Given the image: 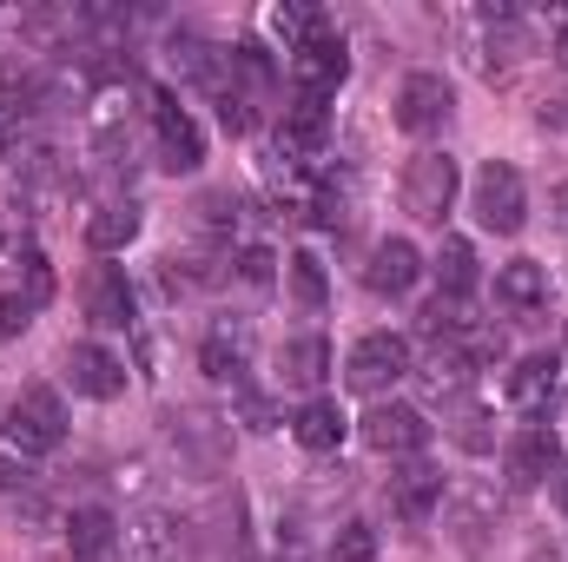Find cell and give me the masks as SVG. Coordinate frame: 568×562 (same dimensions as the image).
I'll return each mask as SVG.
<instances>
[{"label":"cell","instance_id":"obj_34","mask_svg":"<svg viewBox=\"0 0 568 562\" xmlns=\"http://www.w3.org/2000/svg\"><path fill=\"white\" fill-rule=\"evenodd\" d=\"M317 20H324L317 7H272V33L284 40V53H291V47H297V40L317 27Z\"/></svg>","mask_w":568,"mask_h":562},{"label":"cell","instance_id":"obj_36","mask_svg":"<svg viewBox=\"0 0 568 562\" xmlns=\"http://www.w3.org/2000/svg\"><path fill=\"white\" fill-rule=\"evenodd\" d=\"M27 324H33V304H27L20 291H0V344H7V338H20Z\"/></svg>","mask_w":568,"mask_h":562},{"label":"cell","instance_id":"obj_32","mask_svg":"<svg viewBox=\"0 0 568 562\" xmlns=\"http://www.w3.org/2000/svg\"><path fill=\"white\" fill-rule=\"evenodd\" d=\"M13 265H20V279H27V291H20V298H27V304H33V311H40V304H47V298H53V265H47V259H40V252H33V245H27V252H20V259H13Z\"/></svg>","mask_w":568,"mask_h":562},{"label":"cell","instance_id":"obj_12","mask_svg":"<svg viewBox=\"0 0 568 562\" xmlns=\"http://www.w3.org/2000/svg\"><path fill=\"white\" fill-rule=\"evenodd\" d=\"M496 490H483V483H456V490H443V523H449V536L476 556L483 543H489V530H496Z\"/></svg>","mask_w":568,"mask_h":562},{"label":"cell","instance_id":"obj_16","mask_svg":"<svg viewBox=\"0 0 568 562\" xmlns=\"http://www.w3.org/2000/svg\"><path fill=\"white\" fill-rule=\"evenodd\" d=\"M80 304H87V318L100 324V331H126L133 324V284H126V272L120 265H93L87 279H80Z\"/></svg>","mask_w":568,"mask_h":562},{"label":"cell","instance_id":"obj_27","mask_svg":"<svg viewBox=\"0 0 568 562\" xmlns=\"http://www.w3.org/2000/svg\"><path fill=\"white\" fill-rule=\"evenodd\" d=\"M436 291H456V298H469V284H476V245L469 239H443V252H436Z\"/></svg>","mask_w":568,"mask_h":562},{"label":"cell","instance_id":"obj_11","mask_svg":"<svg viewBox=\"0 0 568 562\" xmlns=\"http://www.w3.org/2000/svg\"><path fill=\"white\" fill-rule=\"evenodd\" d=\"M67 384H73V398H93V404H113V398H126V364L113 358V351H100V344H67Z\"/></svg>","mask_w":568,"mask_h":562},{"label":"cell","instance_id":"obj_40","mask_svg":"<svg viewBox=\"0 0 568 562\" xmlns=\"http://www.w3.org/2000/svg\"><path fill=\"white\" fill-rule=\"evenodd\" d=\"M549 496H556V510H562V516H568V463H562V470H556V476H549Z\"/></svg>","mask_w":568,"mask_h":562},{"label":"cell","instance_id":"obj_26","mask_svg":"<svg viewBox=\"0 0 568 562\" xmlns=\"http://www.w3.org/2000/svg\"><path fill=\"white\" fill-rule=\"evenodd\" d=\"M133 239H140V205H133V199L93 205V219H87V245H93V252H126Z\"/></svg>","mask_w":568,"mask_h":562},{"label":"cell","instance_id":"obj_3","mask_svg":"<svg viewBox=\"0 0 568 562\" xmlns=\"http://www.w3.org/2000/svg\"><path fill=\"white\" fill-rule=\"evenodd\" d=\"M404 378H410V338H397V331H371V338H357L351 358H344V384L364 391V398H384V391L404 384Z\"/></svg>","mask_w":568,"mask_h":562},{"label":"cell","instance_id":"obj_25","mask_svg":"<svg viewBox=\"0 0 568 562\" xmlns=\"http://www.w3.org/2000/svg\"><path fill=\"white\" fill-rule=\"evenodd\" d=\"M126 543H133V556L140 562H179L185 556V523L165 516V510H145L140 523L126 530Z\"/></svg>","mask_w":568,"mask_h":562},{"label":"cell","instance_id":"obj_33","mask_svg":"<svg viewBox=\"0 0 568 562\" xmlns=\"http://www.w3.org/2000/svg\"><path fill=\"white\" fill-rule=\"evenodd\" d=\"M232 279H239V284H252V291H265V284L278 279V259H272L265 245H245V252L232 259Z\"/></svg>","mask_w":568,"mask_h":562},{"label":"cell","instance_id":"obj_35","mask_svg":"<svg viewBox=\"0 0 568 562\" xmlns=\"http://www.w3.org/2000/svg\"><path fill=\"white\" fill-rule=\"evenodd\" d=\"M469 456H483V450H496V430H489V411H463L456 418V430H449Z\"/></svg>","mask_w":568,"mask_h":562},{"label":"cell","instance_id":"obj_22","mask_svg":"<svg viewBox=\"0 0 568 562\" xmlns=\"http://www.w3.org/2000/svg\"><path fill=\"white\" fill-rule=\"evenodd\" d=\"M278 378L291 391H317L331 378V344L311 331V338H284L278 344Z\"/></svg>","mask_w":568,"mask_h":562},{"label":"cell","instance_id":"obj_43","mask_svg":"<svg viewBox=\"0 0 568 562\" xmlns=\"http://www.w3.org/2000/svg\"><path fill=\"white\" fill-rule=\"evenodd\" d=\"M7 265H13V245H7V232H0V272H7Z\"/></svg>","mask_w":568,"mask_h":562},{"label":"cell","instance_id":"obj_20","mask_svg":"<svg viewBox=\"0 0 568 562\" xmlns=\"http://www.w3.org/2000/svg\"><path fill=\"white\" fill-rule=\"evenodd\" d=\"M60 536H67V556L73 562H100L120 543V516H113L106 503H80V510H67Z\"/></svg>","mask_w":568,"mask_h":562},{"label":"cell","instance_id":"obj_41","mask_svg":"<svg viewBox=\"0 0 568 562\" xmlns=\"http://www.w3.org/2000/svg\"><path fill=\"white\" fill-rule=\"evenodd\" d=\"M549 205H556V212L568 219V179H556V185H549Z\"/></svg>","mask_w":568,"mask_h":562},{"label":"cell","instance_id":"obj_18","mask_svg":"<svg viewBox=\"0 0 568 562\" xmlns=\"http://www.w3.org/2000/svg\"><path fill=\"white\" fill-rule=\"evenodd\" d=\"M556 384H562V358H556V351H529V358L509 371V404H516L523 418H549Z\"/></svg>","mask_w":568,"mask_h":562},{"label":"cell","instance_id":"obj_24","mask_svg":"<svg viewBox=\"0 0 568 562\" xmlns=\"http://www.w3.org/2000/svg\"><path fill=\"white\" fill-rule=\"evenodd\" d=\"M199 371H205L212 384L245 391V324H239V331H232V324H219V331L199 344Z\"/></svg>","mask_w":568,"mask_h":562},{"label":"cell","instance_id":"obj_6","mask_svg":"<svg viewBox=\"0 0 568 562\" xmlns=\"http://www.w3.org/2000/svg\"><path fill=\"white\" fill-rule=\"evenodd\" d=\"M152 140H159V165L165 172H199L205 165V133L172 93H152Z\"/></svg>","mask_w":568,"mask_h":562},{"label":"cell","instance_id":"obj_2","mask_svg":"<svg viewBox=\"0 0 568 562\" xmlns=\"http://www.w3.org/2000/svg\"><path fill=\"white\" fill-rule=\"evenodd\" d=\"M351 80V53H344V33L331 20H317L297 47H291V87L297 100H331L337 87Z\"/></svg>","mask_w":568,"mask_h":562},{"label":"cell","instance_id":"obj_42","mask_svg":"<svg viewBox=\"0 0 568 562\" xmlns=\"http://www.w3.org/2000/svg\"><path fill=\"white\" fill-rule=\"evenodd\" d=\"M556 60L568 67V13H562V40H556Z\"/></svg>","mask_w":568,"mask_h":562},{"label":"cell","instance_id":"obj_44","mask_svg":"<svg viewBox=\"0 0 568 562\" xmlns=\"http://www.w3.org/2000/svg\"><path fill=\"white\" fill-rule=\"evenodd\" d=\"M239 562H245V556H239Z\"/></svg>","mask_w":568,"mask_h":562},{"label":"cell","instance_id":"obj_8","mask_svg":"<svg viewBox=\"0 0 568 562\" xmlns=\"http://www.w3.org/2000/svg\"><path fill=\"white\" fill-rule=\"evenodd\" d=\"M449 113H456V87H449L443 73H410V80L397 87V127H404V133L429 140V133L449 127Z\"/></svg>","mask_w":568,"mask_h":562},{"label":"cell","instance_id":"obj_21","mask_svg":"<svg viewBox=\"0 0 568 562\" xmlns=\"http://www.w3.org/2000/svg\"><path fill=\"white\" fill-rule=\"evenodd\" d=\"M417 331H424L429 344H469L483 324H476V311H469V298H456V291H436L424 311H417Z\"/></svg>","mask_w":568,"mask_h":562},{"label":"cell","instance_id":"obj_13","mask_svg":"<svg viewBox=\"0 0 568 562\" xmlns=\"http://www.w3.org/2000/svg\"><path fill=\"white\" fill-rule=\"evenodd\" d=\"M476 371H483V364H476L463 344H436L424 364H410V378H417V391H424L429 404H456V398H469Z\"/></svg>","mask_w":568,"mask_h":562},{"label":"cell","instance_id":"obj_7","mask_svg":"<svg viewBox=\"0 0 568 562\" xmlns=\"http://www.w3.org/2000/svg\"><path fill=\"white\" fill-rule=\"evenodd\" d=\"M503 470H509V490H536L562 470V436L549 423H523L509 443H503Z\"/></svg>","mask_w":568,"mask_h":562},{"label":"cell","instance_id":"obj_29","mask_svg":"<svg viewBox=\"0 0 568 562\" xmlns=\"http://www.w3.org/2000/svg\"><path fill=\"white\" fill-rule=\"evenodd\" d=\"M192 212H199V232H205V239H225V232H239V219H245V205H239L232 192H205Z\"/></svg>","mask_w":568,"mask_h":562},{"label":"cell","instance_id":"obj_9","mask_svg":"<svg viewBox=\"0 0 568 562\" xmlns=\"http://www.w3.org/2000/svg\"><path fill=\"white\" fill-rule=\"evenodd\" d=\"M443 490H449V483H443V470L410 456V463L384 483V503H390V516H397V523H410V530H417V523H429V516L443 510Z\"/></svg>","mask_w":568,"mask_h":562},{"label":"cell","instance_id":"obj_39","mask_svg":"<svg viewBox=\"0 0 568 562\" xmlns=\"http://www.w3.org/2000/svg\"><path fill=\"white\" fill-rule=\"evenodd\" d=\"M13 133H20V113H13V100H7V93H0V152H7V145H13Z\"/></svg>","mask_w":568,"mask_h":562},{"label":"cell","instance_id":"obj_15","mask_svg":"<svg viewBox=\"0 0 568 562\" xmlns=\"http://www.w3.org/2000/svg\"><path fill=\"white\" fill-rule=\"evenodd\" d=\"M496 311L516 318V324L542 318V311H549V272H542L536 259H509V265H496Z\"/></svg>","mask_w":568,"mask_h":562},{"label":"cell","instance_id":"obj_31","mask_svg":"<svg viewBox=\"0 0 568 562\" xmlns=\"http://www.w3.org/2000/svg\"><path fill=\"white\" fill-rule=\"evenodd\" d=\"M33 463H40V456H33L27 443H13L7 423H0V490H13V483L27 490V483H33Z\"/></svg>","mask_w":568,"mask_h":562},{"label":"cell","instance_id":"obj_37","mask_svg":"<svg viewBox=\"0 0 568 562\" xmlns=\"http://www.w3.org/2000/svg\"><path fill=\"white\" fill-rule=\"evenodd\" d=\"M239 411H245V423H252V430H272V404H265V398L239 391Z\"/></svg>","mask_w":568,"mask_h":562},{"label":"cell","instance_id":"obj_23","mask_svg":"<svg viewBox=\"0 0 568 562\" xmlns=\"http://www.w3.org/2000/svg\"><path fill=\"white\" fill-rule=\"evenodd\" d=\"M344 430H351V418H344L331 398H311V404L291 418V436H297V450H311V456H331V450L344 443Z\"/></svg>","mask_w":568,"mask_h":562},{"label":"cell","instance_id":"obj_4","mask_svg":"<svg viewBox=\"0 0 568 562\" xmlns=\"http://www.w3.org/2000/svg\"><path fill=\"white\" fill-rule=\"evenodd\" d=\"M456 192H463V172H456V159H449V152L424 145V152L404 165V212H410V219L443 225V212L456 205Z\"/></svg>","mask_w":568,"mask_h":562},{"label":"cell","instance_id":"obj_30","mask_svg":"<svg viewBox=\"0 0 568 562\" xmlns=\"http://www.w3.org/2000/svg\"><path fill=\"white\" fill-rule=\"evenodd\" d=\"M324 562H377V530H371V523H344V530L331 536Z\"/></svg>","mask_w":568,"mask_h":562},{"label":"cell","instance_id":"obj_38","mask_svg":"<svg viewBox=\"0 0 568 562\" xmlns=\"http://www.w3.org/2000/svg\"><path fill=\"white\" fill-rule=\"evenodd\" d=\"M536 127L562 133V127H568V100H542V107H536Z\"/></svg>","mask_w":568,"mask_h":562},{"label":"cell","instance_id":"obj_5","mask_svg":"<svg viewBox=\"0 0 568 562\" xmlns=\"http://www.w3.org/2000/svg\"><path fill=\"white\" fill-rule=\"evenodd\" d=\"M7 436L27 443L33 456L60 450V443H67V404H60V391H53V384H27V391H13V404H7Z\"/></svg>","mask_w":568,"mask_h":562},{"label":"cell","instance_id":"obj_17","mask_svg":"<svg viewBox=\"0 0 568 562\" xmlns=\"http://www.w3.org/2000/svg\"><path fill=\"white\" fill-rule=\"evenodd\" d=\"M417 279H424V252H417L410 239H377V245H371V259H364V284H371L377 298H404Z\"/></svg>","mask_w":568,"mask_h":562},{"label":"cell","instance_id":"obj_10","mask_svg":"<svg viewBox=\"0 0 568 562\" xmlns=\"http://www.w3.org/2000/svg\"><path fill=\"white\" fill-rule=\"evenodd\" d=\"M357 430H364V443L377 456H424V443H429V423L417 404H371V418Z\"/></svg>","mask_w":568,"mask_h":562},{"label":"cell","instance_id":"obj_19","mask_svg":"<svg viewBox=\"0 0 568 562\" xmlns=\"http://www.w3.org/2000/svg\"><path fill=\"white\" fill-rule=\"evenodd\" d=\"M324 140H331V107H324V100H297V107H284L278 152L291 159V165H311V159L324 152Z\"/></svg>","mask_w":568,"mask_h":562},{"label":"cell","instance_id":"obj_14","mask_svg":"<svg viewBox=\"0 0 568 562\" xmlns=\"http://www.w3.org/2000/svg\"><path fill=\"white\" fill-rule=\"evenodd\" d=\"M172 443H179V456H185L199 476H219L225 456H232V430L219 418H205V411H179V418H172Z\"/></svg>","mask_w":568,"mask_h":562},{"label":"cell","instance_id":"obj_1","mask_svg":"<svg viewBox=\"0 0 568 562\" xmlns=\"http://www.w3.org/2000/svg\"><path fill=\"white\" fill-rule=\"evenodd\" d=\"M469 212H476L483 232L516 239V232L529 225V185H523V172H516L509 159H483L476 179H469Z\"/></svg>","mask_w":568,"mask_h":562},{"label":"cell","instance_id":"obj_28","mask_svg":"<svg viewBox=\"0 0 568 562\" xmlns=\"http://www.w3.org/2000/svg\"><path fill=\"white\" fill-rule=\"evenodd\" d=\"M284 279H291V298H297L304 311H324V298H331V279H324V265H317L311 252H291V259H284Z\"/></svg>","mask_w":568,"mask_h":562}]
</instances>
